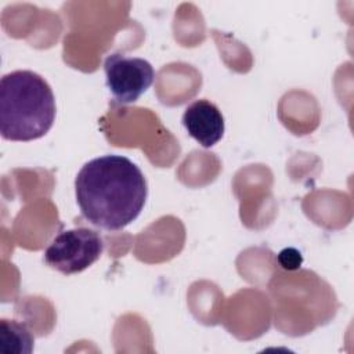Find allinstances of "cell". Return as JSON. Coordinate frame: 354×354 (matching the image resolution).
Listing matches in <instances>:
<instances>
[{
  "label": "cell",
  "instance_id": "1",
  "mask_svg": "<svg viewBox=\"0 0 354 354\" xmlns=\"http://www.w3.org/2000/svg\"><path fill=\"white\" fill-rule=\"evenodd\" d=\"M148 188L140 167L126 156L104 155L84 163L75 178L82 216L93 225L119 231L141 213Z\"/></svg>",
  "mask_w": 354,
  "mask_h": 354
},
{
  "label": "cell",
  "instance_id": "2",
  "mask_svg": "<svg viewBox=\"0 0 354 354\" xmlns=\"http://www.w3.org/2000/svg\"><path fill=\"white\" fill-rule=\"evenodd\" d=\"M54 119V94L39 73L14 71L1 77L0 133L4 140H37L48 133Z\"/></svg>",
  "mask_w": 354,
  "mask_h": 354
},
{
  "label": "cell",
  "instance_id": "3",
  "mask_svg": "<svg viewBox=\"0 0 354 354\" xmlns=\"http://www.w3.org/2000/svg\"><path fill=\"white\" fill-rule=\"evenodd\" d=\"M104 250L98 232L86 228H72L59 232L46 248L44 261L48 267L65 274H77L94 264Z\"/></svg>",
  "mask_w": 354,
  "mask_h": 354
},
{
  "label": "cell",
  "instance_id": "4",
  "mask_svg": "<svg viewBox=\"0 0 354 354\" xmlns=\"http://www.w3.org/2000/svg\"><path fill=\"white\" fill-rule=\"evenodd\" d=\"M106 87L119 104L136 102L153 83L152 65L138 57L108 54L104 61Z\"/></svg>",
  "mask_w": 354,
  "mask_h": 354
},
{
  "label": "cell",
  "instance_id": "5",
  "mask_svg": "<svg viewBox=\"0 0 354 354\" xmlns=\"http://www.w3.org/2000/svg\"><path fill=\"white\" fill-rule=\"evenodd\" d=\"M181 120L187 133L203 148H212L224 136V116L209 100H196L189 104Z\"/></svg>",
  "mask_w": 354,
  "mask_h": 354
},
{
  "label": "cell",
  "instance_id": "6",
  "mask_svg": "<svg viewBox=\"0 0 354 354\" xmlns=\"http://www.w3.org/2000/svg\"><path fill=\"white\" fill-rule=\"evenodd\" d=\"M35 337L28 326L15 319L0 321V351L6 354H29L33 351Z\"/></svg>",
  "mask_w": 354,
  "mask_h": 354
},
{
  "label": "cell",
  "instance_id": "7",
  "mask_svg": "<svg viewBox=\"0 0 354 354\" xmlns=\"http://www.w3.org/2000/svg\"><path fill=\"white\" fill-rule=\"evenodd\" d=\"M277 261L278 264L288 271H293L300 268L301 263H303V256L301 253L295 249V248H285L282 249L278 256H277Z\"/></svg>",
  "mask_w": 354,
  "mask_h": 354
}]
</instances>
